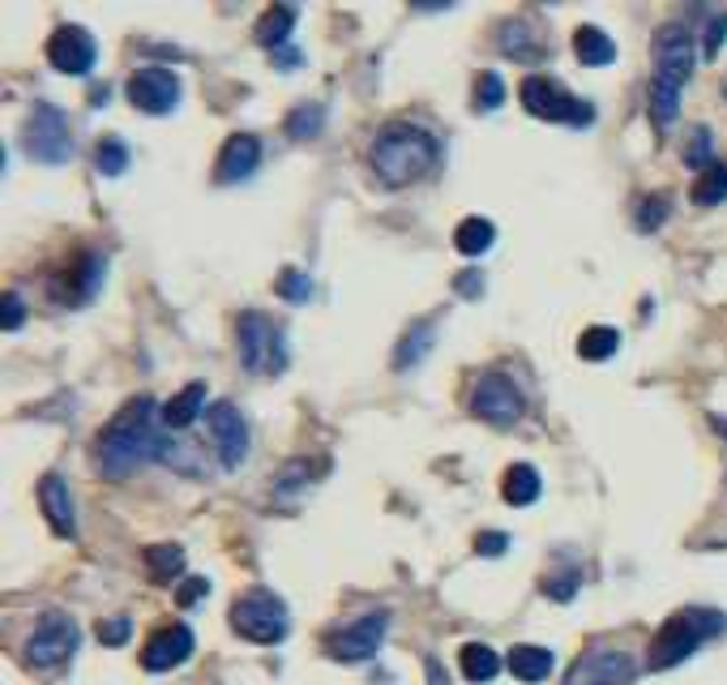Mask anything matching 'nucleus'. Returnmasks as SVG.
Listing matches in <instances>:
<instances>
[{"mask_svg":"<svg viewBox=\"0 0 727 685\" xmlns=\"http://www.w3.org/2000/svg\"><path fill=\"white\" fill-rule=\"evenodd\" d=\"M95 167H99L103 176H120V172L129 167V146H124L120 137H103V142L95 146Z\"/></svg>","mask_w":727,"mask_h":685,"instance_id":"obj_31","label":"nucleus"},{"mask_svg":"<svg viewBox=\"0 0 727 685\" xmlns=\"http://www.w3.org/2000/svg\"><path fill=\"white\" fill-rule=\"evenodd\" d=\"M638 664L629 651L616 647H591L586 655H577V664L565 673V685H625L634 682Z\"/></svg>","mask_w":727,"mask_h":685,"instance_id":"obj_14","label":"nucleus"},{"mask_svg":"<svg viewBox=\"0 0 727 685\" xmlns=\"http://www.w3.org/2000/svg\"><path fill=\"white\" fill-rule=\"evenodd\" d=\"M38 510L47 527L60 535V540H74L77 535V506H74V488L65 484L60 472H47L43 484H38Z\"/></svg>","mask_w":727,"mask_h":685,"instance_id":"obj_17","label":"nucleus"},{"mask_svg":"<svg viewBox=\"0 0 727 685\" xmlns=\"http://www.w3.org/2000/svg\"><path fill=\"white\" fill-rule=\"evenodd\" d=\"M103 275H108V257L103 253H77V262L52 279V296L65 305V309H77L86 305L99 287H103Z\"/></svg>","mask_w":727,"mask_h":685,"instance_id":"obj_16","label":"nucleus"},{"mask_svg":"<svg viewBox=\"0 0 727 685\" xmlns=\"http://www.w3.org/2000/svg\"><path fill=\"white\" fill-rule=\"evenodd\" d=\"M22 322H26V305L18 291H9L4 296V330H22Z\"/></svg>","mask_w":727,"mask_h":685,"instance_id":"obj_42","label":"nucleus"},{"mask_svg":"<svg viewBox=\"0 0 727 685\" xmlns=\"http://www.w3.org/2000/svg\"><path fill=\"white\" fill-rule=\"evenodd\" d=\"M724 630H727V617L719 608H681V612H672V617L659 626V634H654V643H651V669L663 673V669L685 664L697 647L719 639Z\"/></svg>","mask_w":727,"mask_h":685,"instance_id":"obj_4","label":"nucleus"},{"mask_svg":"<svg viewBox=\"0 0 727 685\" xmlns=\"http://www.w3.org/2000/svg\"><path fill=\"white\" fill-rule=\"evenodd\" d=\"M706 18H711V22H706V35H702V56L715 60L727 40V9H706Z\"/></svg>","mask_w":727,"mask_h":685,"instance_id":"obj_34","label":"nucleus"},{"mask_svg":"<svg viewBox=\"0 0 727 685\" xmlns=\"http://www.w3.org/2000/svg\"><path fill=\"white\" fill-rule=\"evenodd\" d=\"M296 18H300V9H296V4H274V9H266V18L257 22V43L269 47V52L278 56V47L291 40Z\"/></svg>","mask_w":727,"mask_h":685,"instance_id":"obj_24","label":"nucleus"},{"mask_svg":"<svg viewBox=\"0 0 727 685\" xmlns=\"http://www.w3.org/2000/svg\"><path fill=\"white\" fill-rule=\"evenodd\" d=\"M616 352H620V330H613V325H591L577 339V356L582 361H613Z\"/></svg>","mask_w":727,"mask_h":685,"instance_id":"obj_28","label":"nucleus"},{"mask_svg":"<svg viewBox=\"0 0 727 685\" xmlns=\"http://www.w3.org/2000/svg\"><path fill=\"white\" fill-rule=\"evenodd\" d=\"M22 146L35 163L60 167V163L74 159V124L56 103H35L22 124Z\"/></svg>","mask_w":727,"mask_h":685,"instance_id":"obj_7","label":"nucleus"},{"mask_svg":"<svg viewBox=\"0 0 727 685\" xmlns=\"http://www.w3.org/2000/svg\"><path fill=\"white\" fill-rule=\"evenodd\" d=\"M235 334H240V364H244L249 373H269V377H278V373L287 368L283 330L269 322L266 313H244L240 325H235Z\"/></svg>","mask_w":727,"mask_h":685,"instance_id":"obj_8","label":"nucleus"},{"mask_svg":"<svg viewBox=\"0 0 727 685\" xmlns=\"http://www.w3.org/2000/svg\"><path fill=\"white\" fill-rule=\"evenodd\" d=\"M385 630H389V612H385V608H377V612H364L360 621L330 630V634H326V651H330L334 660H343V664L373 660V655H377V647H382V639H385Z\"/></svg>","mask_w":727,"mask_h":685,"instance_id":"obj_12","label":"nucleus"},{"mask_svg":"<svg viewBox=\"0 0 727 685\" xmlns=\"http://www.w3.org/2000/svg\"><path fill=\"white\" fill-rule=\"evenodd\" d=\"M466 407L480 416V420H488V424H514V420H522V411H527V399H522V390H518V382L509 377V373H480L475 377V386H471V399Z\"/></svg>","mask_w":727,"mask_h":685,"instance_id":"obj_9","label":"nucleus"},{"mask_svg":"<svg viewBox=\"0 0 727 685\" xmlns=\"http://www.w3.org/2000/svg\"><path fill=\"white\" fill-rule=\"evenodd\" d=\"M274 287H278V296H283L287 305H305L308 296H312V279H308L305 270H296V266H287Z\"/></svg>","mask_w":727,"mask_h":685,"instance_id":"obj_33","label":"nucleus"},{"mask_svg":"<svg viewBox=\"0 0 727 685\" xmlns=\"http://www.w3.org/2000/svg\"><path fill=\"white\" fill-rule=\"evenodd\" d=\"M437 163H441L437 133H428L423 124L411 121L382 124L373 146H368V167L385 189H407L416 180H428L437 172Z\"/></svg>","mask_w":727,"mask_h":685,"instance_id":"obj_2","label":"nucleus"},{"mask_svg":"<svg viewBox=\"0 0 727 685\" xmlns=\"http://www.w3.org/2000/svg\"><path fill=\"white\" fill-rule=\"evenodd\" d=\"M206 592H210V578H189V583H185V587L176 592V600L189 608V605H197V600H201Z\"/></svg>","mask_w":727,"mask_h":685,"instance_id":"obj_43","label":"nucleus"},{"mask_svg":"<svg viewBox=\"0 0 727 685\" xmlns=\"http://www.w3.org/2000/svg\"><path fill=\"white\" fill-rule=\"evenodd\" d=\"M500 103H505V81H500V74H480L475 78V112H497Z\"/></svg>","mask_w":727,"mask_h":685,"instance_id":"obj_32","label":"nucleus"},{"mask_svg":"<svg viewBox=\"0 0 727 685\" xmlns=\"http://www.w3.org/2000/svg\"><path fill=\"white\" fill-rule=\"evenodd\" d=\"M539 493H543V480H539V472L531 463H514V467L505 472L500 497H505L509 506H536Z\"/></svg>","mask_w":727,"mask_h":685,"instance_id":"obj_23","label":"nucleus"},{"mask_svg":"<svg viewBox=\"0 0 727 685\" xmlns=\"http://www.w3.org/2000/svg\"><path fill=\"white\" fill-rule=\"evenodd\" d=\"M133 634V621L129 617H103L99 621V643L103 647H124Z\"/></svg>","mask_w":727,"mask_h":685,"instance_id":"obj_38","label":"nucleus"},{"mask_svg":"<svg viewBox=\"0 0 727 685\" xmlns=\"http://www.w3.org/2000/svg\"><path fill=\"white\" fill-rule=\"evenodd\" d=\"M668 214H672V202H668L663 194H659V198H647V202H642V210H638V228H642V232H654V228H659Z\"/></svg>","mask_w":727,"mask_h":685,"instance_id":"obj_39","label":"nucleus"},{"mask_svg":"<svg viewBox=\"0 0 727 685\" xmlns=\"http://www.w3.org/2000/svg\"><path fill=\"white\" fill-rule=\"evenodd\" d=\"M77 651V621L69 612H47L26 639V664L31 669H60Z\"/></svg>","mask_w":727,"mask_h":685,"instance_id":"obj_10","label":"nucleus"},{"mask_svg":"<svg viewBox=\"0 0 727 685\" xmlns=\"http://www.w3.org/2000/svg\"><path fill=\"white\" fill-rule=\"evenodd\" d=\"M124 95H129V103H133L137 112H146V117H167V112H176L185 86L176 78V69H167V65H146V69H137V74L129 78Z\"/></svg>","mask_w":727,"mask_h":685,"instance_id":"obj_11","label":"nucleus"},{"mask_svg":"<svg viewBox=\"0 0 727 685\" xmlns=\"http://www.w3.org/2000/svg\"><path fill=\"white\" fill-rule=\"evenodd\" d=\"M693 202L697 206L727 202V163L715 159L706 172H697V180H693Z\"/></svg>","mask_w":727,"mask_h":685,"instance_id":"obj_29","label":"nucleus"},{"mask_svg":"<svg viewBox=\"0 0 727 685\" xmlns=\"http://www.w3.org/2000/svg\"><path fill=\"white\" fill-rule=\"evenodd\" d=\"M257 163H262V137L231 133L223 142V151H219V159H214V180L219 185H240V180H249L257 172Z\"/></svg>","mask_w":727,"mask_h":685,"instance_id":"obj_19","label":"nucleus"},{"mask_svg":"<svg viewBox=\"0 0 727 685\" xmlns=\"http://www.w3.org/2000/svg\"><path fill=\"white\" fill-rule=\"evenodd\" d=\"M210 411V399H206V386L201 382H189L180 395H172L167 407H163V424L167 429H189L197 416Z\"/></svg>","mask_w":727,"mask_h":685,"instance_id":"obj_20","label":"nucleus"},{"mask_svg":"<svg viewBox=\"0 0 727 685\" xmlns=\"http://www.w3.org/2000/svg\"><path fill=\"white\" fill-rule=\"evenodd\" d=\"M321 121H326V112H321V108H296V112L287 117V133L305 142V137H317Z\"/></svg>","mask_w":727,"mask_h":685,"instance_id":"obj_36","label":"nucleus"},{"mask_svg":"<svg viewBox=\"0 0 727 685\" xmlns=\"http://www.w3.org/2000/svg\"><path fill=\"white\" fill-rule=\"evenodd\" d=\"M146 570L154 583H180L185 574V549L180 544H151L146 549Z\"/></svg>","mask_w":727,"mask_h":685,"instance_id":"obj_27","label":"nucleus"},{"mask_svg":"<svg viewBox=\"0 0 727 685\" xmlns=\"http://www.w3.org/2000/svg\"><path fill=\"white\" fill-rule=\"evenodd\" d=\"M459 669L466 682H493L500 673V655L488 643H466L459 651Z\"/></svg>","mask_w":727,"mask_h":685,"instance_id":"obj_26","label":"nucleus"},{"mask_svg":"<svg viewBox=\"0 0 727 685\" xmlns=\"http://www.w3.org/2000/svg\"><path fill=\"white\" fill-rule=\"evenodd\" d=\"M206 424H210V438H214V450L223 458V467H240L249 458V420L240 416V407L219 399L206 411Z\"/></svg>","mask_w":727,"mask_h":685,"instance_id":"obj_15","label":"nucleus"},{"mask_svg":"<svg viewBox=\"0 0 727 685\" xmlns=\"http://www.w3.org/2000/svg\"><path fill=\"white\" fill-rule=\"evenodd\" d=\"M432 330L437 322H420L407 330V339H403V347H398V356H394V368H411V364H420L428 356V347H432Z\"/></svg>","mask_w":727,"mask_h":685,"instance_id":"obj_30","label":"nucleus"},{"mask_svg":"<svg viewBox=\"0 0 727 685\" xmlns=\"http://www.w3.org/2000/svg\"><path fill=\"white\" fill-rule=\"evenodd\" d=\"M577 583H582L577 574H557V578H548V583H543V592H548L552 600H574Z\"/></svg>","mask_w":727,"mask_h":685,"instance_id":"obj_41","label":"nucleus"},{"mask_svg":"<svg viewBox=\"0 0 727 685\" xmlns=\"http://www.w3.org/2000/svg\"><path fill=\"white\" fill-rule=\"evenodd\" d=\"M697 65V47H693V31L685 22H668L654 35V69H651V117L659 129H672L681 117V95L693 78Z\"/></svg>","mask_w":727,"mask_h":685,"instance_id":"obj_3","label":"nucleus"},{"mask_svg":"<svg viewBox=\"0 0 727 685\" xmlns=\"http://www.w3.org/2000/svg\"><path fill=\"white\" fill-rule=\"evenodd\" d=\"M158 407L151 395H137L115 411L112 420L99 429V445H95V463L103 476H129L137 467H146L154 458H163V438H158Z\"/></svg>","mask_w":727,"mask_h":685,"instance_id":"obj_1","label":"nucleus"},{"mask_svg":"<svg viewBox=\"0 0 727 685\" xmlns=\"http://www.w3.org/2000/svg\"><path fill=\"white\" fill-rule=\"evenodd\" d=\"M711 146H715V142H711V129H693V142L690 146H685V163H690V167H697V172H706V167H711Z\"/></svg>","mask_w":727,"mask_h":685,"instance_id":"obj_37","label":"nucleus"},{"mask_svg":"<svg viewBox=\"0 0 727 685\" xmlns=\"http://www.w3.org/2000/svg\"><path fill=\"white\" fill-rule=\"evenodd\" d=\"M711 420H715V429H719V433L727 438V416H711Z\"/></svg>","mask_w":727,"mask_h":685,"instance_id":"obj_45","label":"nucleus"},{"mask_svg":"<svg viewBox=\"0 0 727 685\" xmlns=\"http://www.w3.org/2000/svg\"><path fill=\"white\" fill-rule=\"evenodd\" d=\"M518 99H522V108H527L531 117H539V121L574 124V129H586V124L595 121V108H591L586 99L570 95L561 81L548 78V74H531V78H522V86H518Z\"/></svg>","mask_w":727,"mask_h":685,"instance_id":"obj_6","label":"nucleus"},{"mask_svg":"<svg viewBox=\"0 0 727 685\" xmlns=\"http://www.w3.org/2000/svg\"><path fill=\"white\" fill-rule=\"evenodd\" d=\"M493 241H497V228H493V219H484V214H471V219H462L459 228H454V248L466 253V257L488 253Z\"/></svg>","mask_w":727,"mask_h":685,"instance_id":"obj_25","label":"nucleus"},{"mask_svg":"<svg viewBox=\"0 0 727 685\" xmlns=\"http://www.w3.org/2000/svg\"><path fill=\"white\" fill-rule=\"evenodd\" d=\"M99 60V43L86 26H56L52 40H47V65L56 74H69V78H86Z\"/></svg>","mask_w":727,"mask_h":685,"instance_id":"obj_13","label":"nucleus"},{"mask_svg":"<svg viewBox=\"0 0 727 685\" xmlns=\"http://www.w3.org/2000/svg\"><path fill=\"white\" fill-rule=\"evenodd\" d=\"M189 655H192V630L185 621H176V626L154 630L151 643L142 647V669L146 673H167V669L185 664Z\"/></svg>","mask_w":727,"mask_h":685,"instance_id":"obj_18","label":"nucleus"},{"mask_svg":"<svg viewBox=\"0 0 727 685\" xmlns=\"http://www.w3.org/2000/svg\"><path fill=\"white\" fill-rule=\"evenodd\" d=\"M231 630L249 643H283L287 630H291V617H287V605L266 592V587H253L244 596H235L231 605Z\"/></svg>","mask_w":727,"mask_h":685,"instance_id":"obj_5","label":"nucleus"},{"mask_svg":"<svg viewBox=\"0 0 727 685\" xmlns=\"http://www.w3.org/2000/svg\"><path fill=\"white\" fill-rule=\"evenodd\" d=\"M505 549H509V535H505V531H480V535H475V553H480V557H500Z\"/></svg>","mask_w":727,"mask_h":685,"instance_id":"obj_40","label":"nucleus"},{"mask_svg":"<svg viewBox=\"0 0 727 685\" xmlns=\"http://www.w3.org/2000/svg\"><path fill=\"white\" fill-rule=\"evenodd\" d=\"M459 287L466 291V296H475V291H480V275H466V279H462Z\"/></svg>","mask_w":727,"mask_h":685,"instance_id":"obj_44","label":"nucleus"},{"mask_svg":"<svg viewBox=\"0 0 727 685\" xmlns=\"http://www.w3.org/2000/svg\"><path fill=\"white\" fill-rule=\"evenodd\" d=\"M574 56L586 69H604L616 60V43L604 26H577L574 31Z\"/></svg>","mask_w":727,"mask_h":685,"instance_id":"obj_21","label":"nucleus"},{"mask_svg":"<svg viewBox=\"0 0 727 685\" xmlns=\"http://www.w3.org/2000/svg\"><path fill=\"white\" fill-rule=\"evenodd\" d=\"M500 52H505V56H518V60H527V56H539V47H531V43H527V26H518V22L500 26Z\"/></svg>","mask_w":727,"mask_h":685,"instance_id":"obj_35","label":"nucleus"},{"mask_svg":"<svg viewBox=\"0 0 727 685\" xmlns=\"http://www.w3.org/2000/svg\"><path fill=\"white\" fill-rule=\"evenodd\" d=\"M552 669H557V655H552L548 647L518 643L509 651V673H514L518 682H543Z\"/></svg>","mask_w":727,"mask_h":685,"instance_id":"obj_22","label":"nucleus"}]
</instances>
